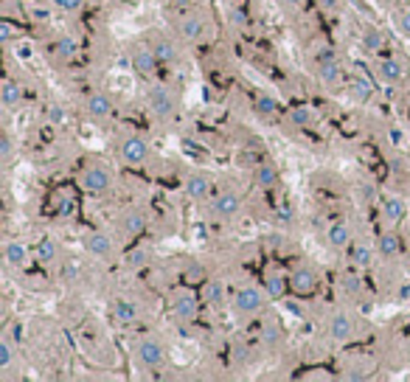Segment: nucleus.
Masks as SVG:
<instances>
[{
	"label": "nucleus",
	"mask_w": 410,
	"mask_h": 382,
	"mask_svg": "<svg viewBox=\"0 0 410 382\" xmlns=\"http://www.w3.org/2000/svg\"><path fill=\"white\" fill-rule=\"evenodd\" d=\"M79 185L87 191V194H104V191L113 185V174L107 166H90L79 174Z\"/></svg>",
	"instance_id": "nucleus-1"
},
{
	"label": "nucleus",
	"mask_w": 410,
	"mask_h": 382,
	"mask_svg": "<svg viewBox=\"0 0 410 382\" xmlns=\"http://www.w3.org/2000/svg\"><path fill=\"white\" fill-rule=\"evenodd\" d=\"M171 315L180 320V323H188V320H194L197 318V312H199V301H197V295L191 292V290H177V292H171Z\"/></svg>",
	"instance_id": "nucleus-2"
},
{
	"label": "nucleus",
	"mask_w": 410,
	"mask_h": 382,
	"mask_svg": "<svg viewBox=\"0 0 410 382\" xmlns=\"http://www.w3.org/2000/svg\"><path fill=\"white\" fill-rule=\"evenodd\" d=\"M234 306H236L242 315H256V312L264 309V292H262L259 287H253V284L239 287L236 295H234Z\"/></svg>",
	"instance_id": "nucleus-3"
},
{
	"label": "nucleus",
	"mask_w": 410,
	"mask_h": 382,
	"mask_svg": "<svg viewBox=\"0 0 410 382\" xmlns=\"http://www.w3.org/2000/svg\"><path fill=\"white\" fill-rule=\"evenodd\" d=\"M146 101H149V110H152L157 118H169V115L174 113V107H177L174 93H171L166 85H155V87L149 90Z\"/></svg>",
	"instance_id": "nucleus-4"
},
{
	"label": "nucleus",
	"mask_w": 410,
	"mask_h": 382,
	"mask_svg": "<svg viewBox=\"0 0 410 382\" xmlns=\"http://www.w3.org/2000/svg\"><path fill=\"white\" fill-rule=\"evenodd\" d=\"M211 211H214L217 220H234L242 211V197L236 194V191H222V194H217Z\"/></svg>",
	"instance_id": "nucleus-5"
},
{
	"label": "nucleus",
	"mask_w": 410,
	"mask_h": 382,
	"mask_svg": "<svg viewBox=\"0 0 410 382\" xmlns=\"http://www.w3.org/2000/svg\"><path fill=\"white\" fill-rule=\"evenodd\" d=\"M121 157L129 163V166H141L146 157H149V143L141 138V135H127L121 141Z\"/></svg>",
	"instance_id": "nucleus-6"
},
{
	"label": "nucleus",
	"mask_w": 410,
	"mask_h": 382,
	"mask_svg": "<svg viewBox=\"0 0 410 382\" xmlns=\"http://www.w3.org/2000/svg\"><path fill=\"white\" fill-rule=\"evenodd\" d=\"M329 337L334 343H348L354 337V318L343 309H337L332 318H329Z\"/></svg>",
	"instance_id": "nucleus-7"
},
{
	"label": "nucleus",
	"mask_w": 410,
	"mask_h": 382,
	"mask_svg": "<svg viewBox=\"0 0 410 382\" xmlns=\"http://www.w3.org/2000/svg\"><path fill=\"white\" fill-rule=\"evenodd\" d=\"M138 360L146 365V368H160L163 360H166V351H163V343L155 340V337H143L138 343Z\"/></svg>",
	"instance_id": "nucleus-8"
},
{
	"label": "nucleus",
	"mask_w": 410,
	"mask_h": 382,
	"mask_svg": "<svg viewBox=\"0 0 410 382\" xmlns=\"http://www.w3.org/2000/svg\"><path fill=\"white\" fill-rule=\"evenodd\" d=\"M318 270H312V267H295L292 270V276H290V287L298 292V295H309V292H315L318 290Z\"/></svg>",
	"instance_id": "nucleus-9"
},
{
	"label": "nucleus",
	"mask_w": 410,
	"mask_h": 382,
	"mask_svg": "<svg viewBox=\"0 0 410 382\" xmlns=\"http://www.w3.org/2000/svg\"><path fill=\"white\" fill-rule=\"evenodd\" d=\"M205 29L208 26H205V20L197 17V15H185V17L177 20V31H180V37L185 43H199L205 37Z\"/></svg>",
	"instance_id": "nucleus-10"
},
{
	"label": "nucleus",
	"mask_w": 410,
	"mask_h": 382,
	"mask_svg": "<svg viewBox=\"0 0 410 382\" xmlns=\"http://www.w3.org/2000/svg\"><path fill=\"white\" fill-rule=\"evenodd\" d=\"M129 62H132V68H135V73H141V76H152L155 71H157V54L152 51V48H135L132 51V57H129Z\"/></svg>",
	"instance_id": "nucleus-11"
},
{
	"label": "nucleus",
	"mask_w": 410,
	"mask_h": 382,
	"mask_svg": "<svg viewBox=\"0 0 410 382\" xmlns=\"http://www.w3.org/2000/svg\"><path fill=\"white\" fill-rule=\"evenodd\" d=\"M85 250L96 259H107L113 253V239L104 231H93V234L85 236Z\"/></svg>",
	"instance_id": "nucleus-12"
},
{
	"label": "nucleus",
	"mask_w": 410,
	"mask_h": 382,
	"mask_svg": "<svg viewBox=\"0 0 410 382\" xmlns=\"http://www.w3.org/2000/svg\"><path fill=\"white\" fill-rule=\"evenodd\" d=\"M376 76H379V82H385V85H399V82L404 79V65H402L399 59H382V62L376 65Z\"/></svg>",
	"instance_id": "nucleus-13"
},
{
	"label": "nucleus",
	"mask_w": 410,
	"mask_h": 382,
	"mask_svg": "<svg viewBox=\"0 0 410 382\" xmlns=\"http://www.w3.org/2000/svg\"><path fill=\"white\" fill-rule=\"evenodd\" d=\"M360 43H362V48H365V51L376 54V51H382V48H385L388 37H385V31H382L379 26H362V31H360Z\"/></svg>",
	"instance_id": "nucleus-14"
},
{
	"label": "nucleus",
	"mask_w": 410,
	"mask_h": 382,
	"mask_svg": "<svg viewBox=\"0 0 410 382\" xmlns=\"http://www.w3.org/2000/svg\"><path fill=\"white\" fill-rule=\"evenodd\" d=\"M404 211H407V203H404L402 197L390 194V197L382 200V220H385V222H390V225L402 222V220H404Z\"/></svg>",
	"instance_id": "nucleus-15"
},
{
	"label": "nucleus",
	"mask_w": 410,
	"mask_h": 382,
	"mask_svg": "<svg viewBox=\"0 0 410 382\" xmlns=\"http://www.w3.org/2000/svg\"><path fill=\"white\" fill-rule=\"evenodd\" d=\"M208 191H211V180L205 177V174H188L185 177V194L191 197V200H205L208 197Z\"/></svg>",
	"instance_id": "nucleus-16"
},
{
	"label": "nucleus",
	"mask_w": 410,
	"mask_h": 382,
	"mask_svg": "<svg viewBox=\"0 0 410 382\" xmlns=\"http://www.w3.org/2000/svg\"><path fill=\"white\" fill-rule=\"evenodd\" d=\"M3 256H6V264H12V267H26L31 262V250L23 242H6Z\"/></svg>",
	"instance_id": "nucleus-17"
},
{
	"label": "nucleus",
	"mask_w": 410,
	"mask_h": 382,
	"mask_svg": "<svg viewBox=\"0 0 410 382\" xmlns=\"http://www.w3.org/2000/svg\"><path fill=\"white\" fill-rule=\"evenodd\" d=\"M0 101H3L6 110H15L23 104V85H17L15 79H6L0 85Z\"/></svg>",
	"instance_id": "nucleus-18"
},
{
	"label": "nucleus",
	"mask_w": 410,
	"mask_h": 382,
	"mask_svg": "<svg viewBox=\"0 0 410 382\" xmlns=\"http://www.w3.org/2000/svg\"><path fill=\"white\" fill-rule=\"evenodd\" d=\"M113 318H115L118 323H124V326L135 323V320H138V304H135L132 298H118V301L113 304Z\"/></svg>",
	"instance_id": "nucleus-19"
},
{
	"label": "nucleus",
	"mask_w": 410,
	"mask_h": 382,
	"mask_svg": "<svg viewBox=\"0 0 410 382\" xmlns=\"http://www.w3.org/2000/svg\"><path fill=\"white\" fill-rule=\"evenodd\" d=\"M225 284L220 281V278H208L205 281V287H202V301L208 304V306H222L225 304Z\"/></svg>",
	"instance_id": "nucleus-20"
},
{
	"label": "nucleus",
	"mask_w": 410,
	"mask_h": 382,
	"mask_svg": "<svg viewBox=\"0 0 410 382\" xmlns=\"http://www.w3.org/2000/svg\"><path fill=\"white\" fill-rule=\"evenodd\" d=\"M121 228H124L127 236H141L146 231V214L138 211V208H129L124 214V220H121Z\"/></svg>",
	"instance_id": "nucleus-21"
},
{
	"label": "nucleus",
	"mask_w": 410,
	"mask_h": 382,
	"mask_svg": "<svg viewBox=\"0 0 410 382\" xmlns=\"http://www.w3.org/2000/svg\"><path fill=\"white\" fill-rule=\"evenodd\" d=\"M318 79L326 85V87H334L343 82V65L334 59V62H326V65H318Z\"/></svg>",
	"instance_id": "nucleus-22"
},
{
	"label": "nucleus",
	"mask_w": 410,
	"mask_h": 382,
	"mask_svg": "<svg viewBox=\"0 0 410 382\" xmlns=\"http://www.w3.org/2000/svg\"><path fill=\"white\" fill-rule=\"evenodd\" d=\"M87 113H90L93 118H107V115L113 113V101H110V96H104V93H93V96L87 99Z\"/></svg>",
	"instance_id": "nucleus-23"
},
{
	"label": "nucleus",
	"mask_w": 410,
	"mask_h": 382,
	"mask_svg": "<svg viewBox=\"0 0 410 382\" xmlns=\"http://www.w3.org/2000/svg\"><path fill=\"white\" fill-rule=\"evenodd\" d=\"M152 51L157 54V59H160V62H177V57H180L177 45H174L171 40H166V37L155 40V43H152Z\"/></svg>",
	"instance_id": "nucleus-24"
},
{
	"label": "nucleus",
	"mask_w": 410,
	"mask_h": 382,
	"mask_svg": "<svg viewBox=\"0 0 410 382\" xmlns=\"http://www.w3.org/2000/svg\"><path fill=\"white\" fill-rule=\"evenodd\" d=\"M326 239H329V245L332 248H346L348 242H351V228L348 225H343V222H337V225H332L329 231H326Z\"/></svg>",
	"instance_id": "nucleus-25"
},
{
	"label": "nucleus",
	"mask_w": 410,
	"mask_h": 382,
	"mask_svg": "<svg viewBox=\"0 0 410 382\" xmlns=\"http://www.w3.org/2000/svg\"><path fill=\"white\" fill-rule=\"evenodd\" d=\"M376 248H379V256H382V259H396L399 250H402V239H399L396 234H382Z\"/></svg>",
	"instance_id": "nucleus-26"
},
{
	"label": "nucleus",
	"mask_w": 410,
	"mask_h": 382,
	"mask_svg": "<svg viewBox=\"0 0 410 382\" xmlns=\"http://www.w3.org/2000/svg\"><path fill=\"white\" fill-rule=\"evenodd\" d=\"M264 287H267V295L270 298H284V292H287V287H290V281L281 276V273H267V281H264Z\"/></svg>",
	"instance_id": "nucleus-27"
},
{
	"label": "nucleus",
	"mask_w": 410,
	"mask_h": 382,
	"mask_svg": "<svg viewBox=\"0 0 410 382\" xmlns=\"http://www.w3.org/2000/svg\"><path fill=\"white\" fill-rule=\"evenodd\" d=\"M54 54H57L59 59H73V57L79 54V43H76L73 37H59V40L54 43Z\"/></svg>",
	"instance_id": "nucleus-28"
},
{
	"label": "nucleus",
	"mask_w": 410,
	"mask_h": 382,
	"mask_svg": "<svg viewBox=\"0 0 410 382\" xmlns=\"http://www.w3.org/2000/svg\"><path fill=\"white\" fill-rule=\"evenodd\" d=\"M276 180H278L276 166H270V163L256 166V185H259V188H273V185H276Z\"/></svg>",
	"instance_id": "nucleus-29"
},
{
	"label": "nucleus",
	"mask_w": 410,
	"mask_h": 382,
	"mask_svg": "<svg viewBox=\"0 0 410 382\" xmlns=\"http://www.w3.org/2000/svg\"><path fill=\"white\" fill-rule=\"evenodd\" d=\"M57 253H59V248H57V242L54 239H40V245H37V262L40 264H51L54 259H57Z\"/></svg>",
	"instance_id": "nucleus-30"
},
{
	"label": "nucleus",
	"mask_w": 410,
	"mask_h": 382,
	"mask_svg": "<svg viewBox=\"0 0 410 382\" xmlns=\"http://www.w3.org/2000/svg\"><path fill=\"white\" fill-rule=\"evenodd\" d=\"M146 264H149V250H143V248H135V250H129L124 256V267L127 270H143Z\"/></svg>",
	"instance_id": "nucleus-31"
},
{
	"label": "nucleus",
	"mask_w": 410,
	"mask_h": 382,
	"mask_svg": "<svg viewBox=\"0 0 410 382\" xmlns=\"http://www.w3.org/2000/svg\"><path fill=\"white\" fill-rule=\"evenodd\" d=\"M262 343L270 346V348L281 346V343H284V332H281V326H278V323H264V326H262Z\"/></svg>",
	"instance_id": "nucleus-32"
},
{
	"label": "nucleus",
	"mask_w": 410,
	"mask_h": 382,
	"mask_svg": "<svg viewBox=\"0 0 410 382\" xmlns=\"http://www.w3.org/2000/svg\"><path fill=\"white\" fill-rule=\"evenodd\" d=\"M374 262V250L368 245H354L351 248V264L354 267H368Z\"/></svg>",
	"instance_id": "nucleus-33"
},
{
	"label": "nucleus",
	"mask_w": 410,
	"mask_h": 382,
	"mask_svg": "<svg viewBox=\"0 0 410 382\" xmlns=\"http://www.w3.org/2000/svg\"><path fill=\"white\" fill-rule=\"evenodd\" d=\"M315 118H318V113H315L312 107H295V110L290 113V121H292L295 127H309Z\"/></svg>",
	"instance_id": "nucleus-34"
},
{
	"label": "nucleus",
	"mask_w": 410,
	"mask_h": 382,
	"mask_svg": "<svg viewBox=\"0 0 410 382\" xmlns=\"http://www.w3.org/2000/svg\"><path fill=\"white\" fill-rule=\"evenodd\" d=\"M351 96H354L357 101H368V99L374 96L371 82H368V79H362V76H360V79H354V82H351Z\"/></svg>",
	"instance_id": "nucleus-35"
},
{
	"label": "nucleus",
	"mask_w": 410,
	"mask_h": 382,
	"mask_svg": "<svg viewBox=\"0 0 410 382\" xmlns=\"http://www.w3.org/2000/svg\"><path fill=\"white\" fill-rule=\"evenodd\" d=\"M337 59V51L332 45H315L312 48V62L315 65H326V62H334Z\"/></svg>",
	"instance_id": "nucleus-36"
},
{
	"label": "nucleus",
	"mask_w": 410,
	"mask_h": 382,
	"mask_svg": "<svg viewBox=\"0 0 410 382\" xmlns=\"http://www.w3.org/2000/svg\"><path fill=\"white\" fill-rule=\"evenodd\" d=\"M256 113L259 115H276L278 113V101L273 96L262 93V96H256Z\"/></svg>",
	"instance_id": "nucleus-37"
},
{
	"label": "nucleus",
	"mask_w": 410,
	"mask_h": 382,
	"mask_svg": "<svg viewBox=\"0 0 410 382\" xmlns=\"http://www.w3.org/2000/svg\"><path fill=\"white\" fill-rule=\"evenodd\" d=\"M45 121H51V124H65V121H68L65 107H62V104H57V101H51V104L45 107Z\"/></svg>",
	"instance_id": "nucleus-38"
},
{
	"label": "nucleus",
	"mask_w": 410,
	"mask_h": 382,
	"mask_svg": "<svg viewBox=\"0 0 410 382\" xmlns=\"http://www.w3.org/2000/svg\"><path fill=\"white\" fill-rule=\"evenodd\" d=\"M15 360V348L9 340H0V368H9Z\"/></svg>",
	"instance_id": "nucleus-39"
},
{
	"label": "nucleus",
	"mask_w": 410,
	"mask_h": 382,
	"mask_svg": "<svg viewBox=\"0 0 410 382\" xmlns=\"http://www.w3.org/2000/svg\"><path fill=\"white\" fill-rule=\"evenodd\" d=\"M343 290L346 292H351V295H360L362 292V281H360V276H343Z\"/></svg>",
	"instance_id": "nucleus-40"
},
{
	"label": "nucleus",
	"mask_w": 410,
	"mask_h": 382,
	"mask_svg": "<svg viewBox=\"0 0 410 382\" xmlns=\"http://www.w3.org/2000/svg\"><path fill=\"white\" fill-rule=\"evenodd\" d=\"M12 155H15L12 138H9V135H3V138H0V160H3V163H9V160H12Z\"/></svg>",
	"instance_id": "nucleus-41"
},
{
	"label": "nucleus",
	"mask_w": 410,
	"mask_h": 382,
	"mask_svg": "<svg viewBox=\"0 0 410 382\" xmlns=\"http://www.w3.org/2000/svg\"><path fill=\"white\" fill-rule=\"evenodd\" d=\"M51 3L57 9H62V12H79L85 6V0H51Z\"/></svg>",
	"instance_id": "nucleus-42"
},
{
	"label": "nucleus",
	"mask_w": 410,
	"mask_h": 382,
	"mask_svg": "<svg viewBox=\"0 0 410 382\" xmlns=\"http://www.w3.org/2000/svg\"><path fill=\"white\" fill-rule=\"evenodd\" d=\"M12 37H15V29H12V23L9 20H3V23H0V43H12Z\"/></svg>",
	"instance_id": "nucleus-43"
},
{
	"label": "nucleus",
	"mask_w": 410,
	"mask_h": 382,
	"mask_svg": "<svg viewBox=\"0 0 410 382\" xmlns=\"http://www.w3.org/2000/svg\"><path fill=\"white\" fill-rule=\"evenodd\" d=\"M31 57H34V45H31V43H20V45H17V59L29 62Z\"/></svg>",
	"instance_id": "nucleus-44"
},
{
	"label": "nucleus",
	"mask_w": 410,
	"mask_h": 382,
	"mask_svg": "<svg viewBox=\"0 0 410 382\" xmlns=\"http://www.w3.org/2000/svg\"><path fill=\"white\" fill-rule=\"evenodd\" d=\"M354 371H343V379H348V382H357V379H365L368 376V371H362L360 365H351Z\"/></svg>",
	"instance_id": "nucleus-45"
},
{
	"label": "nucleus",
	"mask_w": 410,
	"mask_h": 382,
	"mask_svg": "<svg viewBox=\"0 0 410 382\" xmlns=\"http://www.w3.org/2000/svg\"><path fill=\"white\" fill-rule=\"evenodd\" d=\"M202 276H205L202 264H191V267L185 270V278H188V281H202Z\"/></svg>",
	"instance_id": "nucleus-46"
},
{
	"label": "nucleus",
	"mask_w": 410,
	"mask_h": 382,
	"mask_svg": "<svg viewBox=\"0 0 410 382\" xmlns=\"http://www.w3.org/2000/svg\"><path fill=\"white\" fill-rule=\"evenodd\" d=\"M396 20H399V29H402L404 34H410V9H402Z\"/></svg>",
	"instance_id": "nucleus-47"
},
{
	"label": "nucleus",
	"mask_w": 410,
	"mask_h": 382,
	"mask_svg": "<svg viewBox=\"0 0 410 382\" xmlns=\"http://www.w3.org/2000/svg\"><path fill=\"white\" fill-rule=\"evenodd\" d=\"M31 17H34L37 23H48L51 12H48V9H43V6H34V9H31Z\"/></svg>",
	"instance_id": "nucleus-48"
},
{
	"label": "nucleus",
	"mask_w": 410,
	"mask_h": 382,
	"mask_svg": "<svg viewBox=\"0 0 410 382\" xmlns=\"http://www.w3.org/2000/svg\"><path fill=\"white\" fill-rule=\"evenodd\" d=\"M360 194H362L365 203H371V200H374V185H371V183H362V185H360Z\"/></svg>",
	"instance_id": "nucleus-49"
},
{
	"label": "nucleus",
	"mask_w": 410,
	"mask_h": 382,
	"mask_svg": "<svg viewBox=\"0 0 410 382\" xmlns=\"http://www.w3.org/2000/svg\"><path fill=\"white\" fill-rule=\"evenodd\" d=\"M320 6H323L329 15H334V12L340 9V0H320Z\"/></svg>",
	"instance_id": "nucleus-50"
},
{
	"label": "nucleus",
	"mask_w": 410,
	"mask_h": 382,
	"mask_svg": "<svg viewBox=\"0 0 410 382\" xmlns=\"http://www.w3.org/2000/svg\"><path fill=\"white\" fill-rule=\"evenodd\" d=\"M171 6H174V9H183V12H188V9L194 6V0H171Z\"/></svg>",
	"instance_id": "nucleus-51"
},
{
	"label": "nucleus",
	"mask_w": 410,
	"mask_h": 382,
	"mask_svg": "<svg viewBox=\"0 0 410 382\" xmlns=\"http://www.w3.org/2000/svg\"><path fill=\"white\" fill-rule=\"evenodd\" d=\"M278 220H281V222H290V220H292V211H290V208H278Z\"/></svg>",
	"instance_id": "nucleus-52"
},
{
	"label": "nucleus",
	"mask_w": 410,
	"mask_h": 382,
	"mask_svg": "<svg viewBox=\"0 0 410 382\" xmlns=\"http://www.w3.org/2000/svg\"><path fill=\"white\" fill-rule=\"evenodd\" d=\"M399 298H410V287H402L399 290Z\"/></svg>",
	"instance_id": "nucleus-53"
},
{
	"label": "nucleus",
	"mask_w": 410,
	"mask_h": 382,
	"mask_svg": "<svg viewBox=\"0 0 410 382\" xmlns=\"http://www.w3.org/2000/svg\"><path fill=\"white\" fill-rule=\"evenodd\" d=\"M287 3H292V6H298V3H301V0H287Z\"/></svg>",
	"instance_id": "nucleus-54"
},
{
	"label": "nucleus",
	"mask_w": 410,
	"mask_h": 382,
	"mask_svg": "<svg viewBox=\"0 0 410 382\" xmlns=\"http://www.w3.org/2000/svg\"><path fill=\"white\" fill-rule=\"evenodd\" d=\"M129 3H141V0H129Z\"/></svg>",
	"instance_id": "nucleus-55"
},
{
	"label": "nucleus",
	"mask_w": 410,
	"mask_h": 382,
	"mask_svg": "<svg viewBox=\"0 0 410 382\" xmlns=\"http://www.w3.org/2000/svg\"><path fill=\"white\" fill-rule=\"evenodd\" d=\"M407 256H410V248H407Z\"/></svg>",
	"instance_id": "nucleus-56"
}]
</instances>
